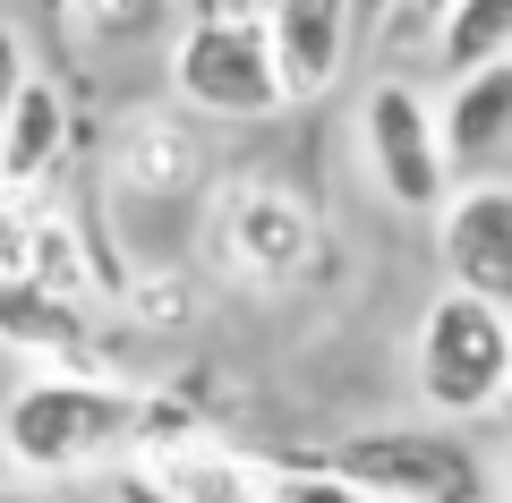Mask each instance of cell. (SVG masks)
<instances>
[{
    "label": "cell",
    "instance_id": "4",
    "mask_svg": "<svg viewBox=\"0 0 512 503\" xmlns=\"http://www.w3.org/2000/svg\"><path fill=\"white\" fill-rule=\"evenodd\" d=\"M376 503H495V469L444 427H367L325 452Z\"/></svg>",
    "mask_w": 512,
    "mask_h": 503
},
{
    "label": "cell",
    "instance_id": "5",
    "mask_svg": "<svg viewBox=\"0 0 512 503\" xmlns=\"http://www.w3.org/2000/svg\"><path fill=\"white\" fill-rule=\"evenodd\" d=\"M171 94L205 120H274L291 103L274 35L256 18H188L171 43Z\"/></svg>",
    "mask_w": 512,
    "mask_h": 503
},
{
    "label": "cell",
    "instance_id": "19",
    "mask_svg": "<svg viewBox=\"0 0 512 503\" xmlns=\"http://www.w3.org/2000/svg\"><path fill=\"white\" fill-rule=\"evenodd\" d=\"M120 503H171L154 469H120Z\"/></svg>",
    "mask_w": 512,
    "mask_h": 503
},
{
    "label": "cell",
    "instance_id": "1",
    "mask_svg": "<svg viewBox=\"0 0 512 503\" xmlns=\"http://www.w3.org/2000/svg\"><path fill=\"white\" fill-rule=\"evenodd\" d=\"M137 427H146V393L111 376H43L0 410V452L26 478H77L111 452H137Z\"/></svg>",
    "mask_w": 512,
    "mask_h": 503
},
{
    "label": "cell",
    "instance_id": "6",
    "mask_svg": "<svg viewBox=\"0 0 512 503\" xmlns=\"http://www.w3.org/2000/svg\"><path fill=\"white\" fill-rule=\"evenodd\" d=\"M436 265H444V290H470V299L512 316V180L453 188V205L436 214Z\"/></svg>",
    "mask_w": 512,
    "mask_h": 503
},
{
    "label": "cell",
    "instance_id": "8",
    "mask_svg": "<svg viewBox=\"0 0 512 503\" xmlns=\"http://www.w3.org/2000/svg\"><path fill=\"white\" fill-rule=\"evenodd\" d=\"M274 60H282V86L299 94H325L333 77L350 69V43H359V0H274Z\"/></svg>",
    "mask_w": 512,
    "mask_h": 503
},
{
    "label": "cell",
    "instance_id": "14",
    "mask_svg": "<svg viewBox=\"0 0 512 503\" xmlns=\"http://www.w3.org/2000/svg\"><path fill=\"white\" fill-rule=\"evenodd\" d=\"M197 162H205V154L180 137V128L137 120V128H128V171H120V180H128V188H188V180H197Z\"/></svg>",
    "mask_w": 512,
    "mask_h": 503
},
{
    "label": "cell",
    "instance_id": "16",
    "mask_svg": "<svg viewBox=\"0 0 512 503\" xmlns=\"http://www.w3.org/2000/svg\"><path fill=\"white\" fill-rule=\"evenodd\" d=\"M274 503H376V495L350 486L333 461H282L274 469Z\"/></svg>",
    "mask_w": 512,
    "mask_h": 503
},
{
    "label": "cell",
    "instance_id": "18",
    "mask_svg": "<svg viewBox=\"0 0 512 503\" xmlns=\"http://www.w3.org/2000/svg\"><path fill=\"white\" fill-rule=\"evenodd\" d=\"M197 18H274V0H197Z\"/></svg>",
    "mask_w": 512,
    "mask_h": 503
},
{
    "label": "cell",
    "instance_id": "12",
    "mask_svg": "<svg viewBox=\"0 0 512 503\" xmlns=\"http://www.w3.org/2000/svg\"><path fill=\"white\" fill-rule=\"evenodd\" d=\"M163 478L171 503H274V469L248 461V452H222V444H197V452H171V461H146Z\"/></svg>",
    "mask_w": 512,
    "mask_h": 503
},
{
    "label": "cell",
    "instance_id": "13",
    "mask_svg": "<svg viewBox=\"0 0 512 503\" xmlns=\"http://www.w3.org/2000/svg\"><path fill=\"white\" fill-rule=\"evenodd\" d=\"M436 60H444V77H470V69L512 60V0H444Z\"/></svg>",
    "mask_w": 512,
    "mask_h": 503
},
{
    "label": "cell",
    "instance_id": "15",
    "mask_svg": "<svg viewBox=\"0 0 512 503\" xmlns=\"http://www.w3.org/2000/svg\"><path fill=\"white\" fill-rule=\"evenodd\" d=\"M77 26L103 43H146L171 26V0H77Z\"/></svg>",
    "mask_w": 512,
    "mask_h": 503
},
{
    "label": "cell",
    "instance_id": "9",
    "mask_svg": "<svg viewBox=\"0 0 512 503\" xmlns=\"http://www.w3.org/2000/svg\"><path fill=\"white\" fill-rule=\"evenodd\" d=\"M436 111H444V154H453V171L461 180H495L487 162L512 154V60L470 69V77H444Z\"/></svg>",
    "mask_w": 512,
    "mask_h": 503
},
{
    "label": "cell",
    "instance_id": "20",
    "mask_svg": "<svg viewBox=\"0 0 512 503\" xmlns=\"http://www.w3.org/2000/svg\"><path fill=\"white\" fill-rule=\"evenodd\" d=\"M26 9H35V26H52V35L77 26V0H26Z\"/></svg>",
    "mask_w": 512,
    "mask_h": 503
},
{
    "label": "cell",
    "instance_id": "7",
    "mask_svg": "<svg viewBox=\"0 0 512 503\" xmlns=\"http://www.w3.org/2000/svg\"><path fill=\"white\" fill-rule=\"evenodd\" d=\"M214 239H222V265H239L248 282H291L316 265V214L291 188H265V180H239L214 205Z\"/></svg>",
    "mask_w": 512,
    "mask_h": 503
},
{
    "label": "cell",
    "instance_id": "22",
    "mask_svg": "<svg viewBox=\"0 0 512 503\" xmlns=\"http://www.w3.org/2000/svg\"><path fill=\"white\" fill-rule=\"evenodd\" d=\"M0 503H60L52 486H0Z\"/></svg>",
    "mask_w": 512,
    "mask_h": 503
},
{
    "label": "cell",
    "instance_id": "21",
    "mask_svg": "<svg viewBox=\"0 0 512 503\" xmlns=\"http://www.w3.org/2000/svg\"><path fill=\"white\" fill-rule=\"evenodd\" d=\"M495 503H512V435H504V452H495Z\"/></svg>",
    "mask_w": 512,
    "mask_h": 503
},
{
    "label": "cell",
    "instance_id": "17",
    "mask_svg": "<svg viewBox=\"0 0 512 503\" xmlns=\"http://www.w3.org/2000/svg\"><path fill=\"white\" fill-rule=\"evenodd\" d=\"M26 35L18 26H0V128H9V111H18V94H26Z\"/></svg>",
    "mask_w": 512,
    "mask_h": 503
},
{
    "label": "cell",
    "instance_id": "3",
    "mask_svg": "<svg viewBox=\"0 0 512 503\" xmlns=\"http://www.w3.org/2000/svg\"><path fill=\"white\" fill-rule=\"evenodd\" d=\"M359 154H367V180L384 188V205H402V214L436 222L461 188L453 154H444V111L410 77H376L359 94Z\"/></svg>",
    "mask_w": 512,
    "mask_h": 503
},
{
    "label": "cell",
    "instance_id": "10",
    "mask_svg": "<svg viewBox=\"0 0 512 503\" xmlns=\"http://www.w3.org/2000/svg\"><path fill=\"white\" fill-rule=\"evenodd\" d=\"M0 342L26 350V359H60V367H86L94 359L86 307H77L69 290L35 282V273H0Z\"/></svg>",
    "mask_w": 512,
    "mask_h": 503
},
{
    "label": "cell",
    "instance_id": "11",
    "mask_svg": "<svg viewBox=\"0 0 512 503\" xmlns=\"http://www.w3.org/2000/svg\"><path fill=\"white\" fill-rule=\"evenodd\" d=\"M60 145H69V103H60L52 77H26L18 111H9V128H0V188H35V180H52Z\"/></svg>",
    "mask_w": 512,
    "mask_h": 503
},
{
    "label": "cell",
    "instance_id": "2",
    "mask_svg": "<svg viewBox=\"0 0 512 503\" xmlns=\"http://www.w3.org/2000/svg\"><path fill=\"white\" fill-rule=\"evenodd\" d=\"M410 384L444 427L504 410L512 401V316L470 299V290H436L419 333H410Z\"/></svg>",
    "mask_w": 512,
    "mask_h": 503
}]
</instances>
